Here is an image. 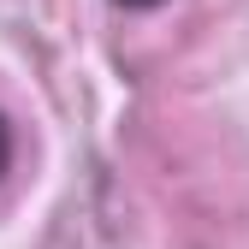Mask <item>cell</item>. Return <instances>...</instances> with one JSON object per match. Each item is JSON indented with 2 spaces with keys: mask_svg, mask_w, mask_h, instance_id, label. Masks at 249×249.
Instances as JSON below:
<instances>
[{
  "mask_svg": "<svg viewBox=\"0 0 249 249\" xmlns=\"http://www.w3.org/2000/svg\"><path fill=\"white\" fill-rule=\"evenodd\" d=\"M12 148H18V142H12V119L0 113V178L12 172Z\"/></svg>",
  "mask_w": 249,
  "mask_h": 249,
  "instance_id": "6da1fadb",
  "label": "cell"
},
{
  "mask_svg": "<svg viewBox=\"0 0 249 249\" xmlns=\"http://www.w3.org/2000/svg\"><path fill=\"white\" fill-rule=\"evenodd\" d=\"M113 6H131V12H148V6H166V0H113Z\"/></svg>",
  "mask_w": 249,
  "mask_h": 249,
  "instance_id": "7a4b0ae2",
  "label": "cell"
}]
</instances>
